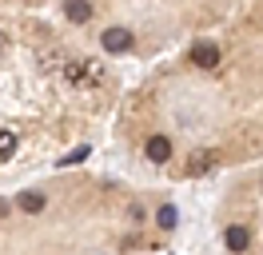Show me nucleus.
Returning <instances> with one entry per match:
<instances>
[]
</instances>
